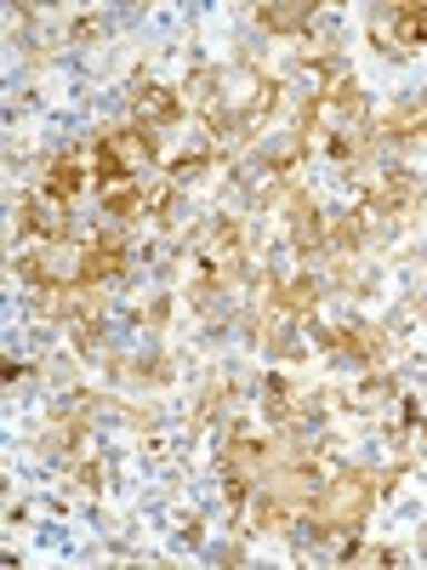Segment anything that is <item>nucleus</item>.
<instances>
[{"mask_svg": "<svg viewBox=\"0 0 427 570\" xmlns=\"http://www.w3.org/2000/svg\"><path fill=\"white\" fill-rule=\"evenodd\" d=\"M388 23L405 46H421L427 40V7H388Z\"/></svg>", "mask_w": 427, "mask_h": 570, "instance_id": "f257e3e1", "label": "nucleus"}]
</instances>
